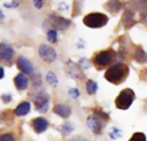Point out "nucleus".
<instances>
[{
    "label": "nucleus",
    "mask_w": 147,
    "mask_h": 141,
    "mask_svg": "<svg viewBox=\"0 0 147 141\" xmlns=\"http://www.w3.org/2000/svg\"><path fill=\"white\" fill-rule=\"evenodd\" d=\"M121 22L126 29L132 28L136 23V21L134 20V13L131 9H126L123 14Z\"/></svg>",
    "instance_id": "obj_14"
},
{
    "label": "nucleus",
    "mask_w": 147,
    "mask_h": 141,
    "mask_svg": "<svg viewBox=\"0 0 147 141\" xmlns=\"http://www.w3.org/2000/svg\"><path fill=\"white\" fill-rule=\"evenodd\" d=\"M4 7L8 8V9H11V8H16L19 5V3L17 1H12L10 3H4L3 4Z\"/></svg>",
    "instance_id": "obj_30"
},
{
    "label": "nucleus",
    "mask_w": 147,
    "mask_h": 141,
    "mask_svg": "<svg viewBox=\"0 0 147 141\" xmlns=\"http://www.w3.org/2000/svg\"><path fill=\"white\" fill-rule=\"evenodd\" d=\"M109 136L112 140H116L118 137H121V131L117 128H114V131L110 133Z\"/></svg>",
    "instance_id": "obj_28"
},
{
    "label": "nucleus",
    "mask_w": 147,
    "mask_h": 141,
    "mask_svg": "<svg viewBox=\"0 0 147 141\" xmlns=\"http://www.w3.org/2000/svg\"><path fill=\"white\" fill-rule=\"evenodd\" d=\"M105 8L109 13L115 15L119 13L121 9L123 8V3L120 1H109L105 5Z\"/></svg>",
    "instance_id": "obj_17"
},
{
    "label": "nucleus",
    "mask_w": 147,
    "mask_h": 141,
    "mask_svg": "<svg viewBox=\"0 0 147 141\" xmlns=\"http://www.w3.org/2000/svg\"><path fill=\"white\" fill-rule=\"evenodd\" d=\"M65 72L73 79H83L85 78V74L84 73L83 70L78 66V64L74 63L71 59H69L65 64Z\"/></svg>",
    "instance_id": "obj_8"
},
{
    "label": "nucleus",
    "mask_w": 147,
    "mask_h": 141,
    "mask_svg": "<svg viewBox=\"0 0 147 141\" xmlns=\"http://www.w3.org/2000/svg\"><path fill=\"white\" fill-rule=\"evenodd\" d=\"M16 65L24 75H31L34 72V66L29 59L24 56H19L16 59Z\"/></svg>",
    "instance_id": "obj_11"
},
{
    "label": "nucleus",
    "mask_w": 147,
    "mask_h": 141,
    "mask_svg": "<svg viewBox=\"0 0 147 141\" xmlns=\"http://www.w3.org/2000/svg\"><path fill=\"white\" fill-rule=\"evenodd\" d=\"M98 90V85L97 84L92 80V79H89L86 83V90H87V93L89 95H94L96 93Z\"/></svg>",
    "instance_id": "obj_20"
},
{
    "label": "nucleus",
    "mask_w": 147,
    "mask_h": 141,
    "mask_svg": "<svg viewBox=\"0 0 147 141\" xmlns=\"http://www.w3.org/2000/svg\"><path fill=\"white\" fill-rule=\"evenodd\" d=\"M76 141H82V140H78H78H77Z\"/></svg>",
    "instance_id": "obj_34"
},
{
    "label": "nucleus",
    "mask_w": 147,
    "mask_h": 141,
    "mask_svg": "<svg viewBox=\"0 0 147 141\" xmlns=\"http://www.w3.org/2000/svg\"><path fill=\"white\" fill-rule=\"evenodd\" d=\"M135 99V94L133 90L127 88L124 89L121 91L118 96L115 99V105L116 108L119 109L126 110L130 108L132 103Z\"/></svg>",
    "instance_id": "obj_5"
},
{
    "label": "nucleus",
    "mask_w": 147,
    "mask_h": 141,
    "mask_svg": "<svg viewBox=\"0 0 147 141\" xmlns=\"http://www.w3.org/2000/svg\"><path fill=\"white\" fill-rule=\"evenodd\" d=\"M1 100H2L4 103H9V102L12 100L11 95H9V94H3V95L1 96Z\"/></svg>",
    "instance_id": "obj_29"
},
{
    "label": "nucleus",
    "mask_w": 147,
    "mask_h": 141,
    "mask_svg": "<svg viewBox=\"0 0 147 141\" xmlns=\"http://www.w3.org/2000/svg\"><path fill=\"white\" fill-rule=\"evenodd\" d=\"M32 83L34 86H39L41 84V75L39 72H35L32 78Z\"/></svg>",
    "instance_id": "obj_25"
},
{
    "label": "nucleus",
    "mask_w": 147,
    "mask_h": 141,
    "mask_svg": "<svg viewBox=\"0 0 147 141\" xmlns=\"http://www.w3.org/2000/svg\"><path fill=\"white\" fill-rule=\"evenodd\" d=\"M4 77V69L3 67L0 66V79H2Z\"/></svg>",
    "instance_id": "obj_32"
},
{
    "label": "nucleus",
    "mask_w": 147,
    "mask_h": 141,
    "mask_svg": "<svg viewBox=\"0 0 147 141\" xmlns=\"http://www.w3.org/2000/svg\"><path fill=\"white\" fill-rule=\"evenodd\" d=\"M49 19L51 22V25L54 30H66L71 26V20L66 19L63 16H59L52 13L49 15Z\"/></svg>",
    "instance_id": "obj_7"
},
{
    "label": "nucleus",
    "mask_w": 147,
    "mask_h": 141,
    "mask_svg": "<svg viewBox=\"0 0 147 141\" xmlns=\"http://www.w3.org/2000/svg\"><path fill=\"white\" fill-rule=\"evenodd\" d=\"M129 141H146V136L143 133L137 132L133 134Z\"/></svg>",
    "instance_id": "obj_24"
},
{
    "label": "nucleus",
    "mask_w": 147,
    "mask_h": 141,
    "mask_svg": "<svg viewBox=\"0 0 147 141\" xmlns=\"http://www.w3.org/2000/svg\"><path fill=\"white\" fill-rule=\"evenodd\" d=\"M39 54H40L41 59L47 63H52L57 58V53H56L54 48L47 44H41L40 46Z\"/></svg>",
    "instance_id": "obj_9"
},
{
    "label": "nucleus",
    "mask_w": 147,
    "mask_h": 141,
    "mask_svg": "<svg viewBox=\"0 0 147 141\" xmlns=\"http://www.w3.org/2000/svg\"><path fill=\"white\" fill-rule=\"evenodd\" d=\"M14 58V49L7 42L0 43V60L5 63H11Z\"/></svg>",
    "instance_id": "obj_10"
},
{
    "label": "nucleus",
    "mask_w": 147,
    "mask_h": 141,
    "mask_svg": "<svg viewBox=\"0 0 147 141\" xmlns=\"http://www.w3.org/2000/svg\"><path fill=\"white\" fill-rule=\"evenodd\" d=\"M47 40L51 43H57L58 41V33L56 30L54 29H50L47 34Z\"/></svg>",
    "instance_id": "obj_22"
},
{
    "label": "nucleus",
    "mask_w": 147,
    "mask_h": 141,
    "mask_svg": "<svg viewBox=\"0 0 147 141\" xmlns=\"http://www.w3.org/2000/svg\"><path fill=\"white\" fill-rule=\"evenodd\" d=\"M14 84L16 88L20 90H25L28 87V80L23 73H18L14 78Z\"/></svg>",
    "instance_id": "obj_13"
},
{
    "label": "nucleus",
    "mask_w": 147,
    "mask_h": 141,
    "mask_svg": "<svg viewBox=\"0 0 147 141\" xmlns=\"http://www.w3.org/2000/svg\"><path fill=\"white\" fill-rule=\"evenodd\" d=\"M109 119L108 113L97 108L93 110V115L88 118L87 125L95 134H101L103 128L109 121Z\"/></svg>",
    "instance_id": "obj_2"
},
{
    "label": "nucleus",
    "mask_w": 147,
    "mask_h": 141,
    "mask_svg": "<svg viewBox=\"0 0 147 141\" xmlns=\"http://www.w3.org/2000/svg\"><path fill=\"white\" fill-rule=\"evenodd\" d=\"M53 112L59 116L65 119L68 118L71 114V108L66 104H56L53 108Z\"/></svg>",
    "instance_id": "obj_15"
},
{
    "label": "nucleus",
    "mask_w": 147,
    "mask_h": 141,
    "mask_svg": "<svg viewBox=\"0 0 147 141\" xmlns=\"http://www.w3.org/2000/svg\"><path fill=\"white\" fill-rule=\"evenodd\" d=\"M30 126L36 134H41L47 129L48 121L44 117H37L31 121Z\"/></svg>",
    "instance_id": "obj_12"
},
{
    "label": "nucleus",
    "mask_w": 147,
    "mask_h": 141,
    "mask_svg": "<svg viewBox=\"0 0 147 141\" xmlns=\"http://www.w3.org/2000/svg\"><path fill=\"white\" fill-rule=\"evenodd\" d=\"M30 109H31V106H30L29 103H28V102H22L16 107V109L14 110V113L17 116H23V115H28L29 113Z\"/></svg>",
    "instance_id": "obj_18"
},
{
    "label": "nucleus",
    "mask_w": 147,
    "mask_h": 141,
    "mask_svg": "<svg viewBox=\"0 0 147 141\" xmlns=\"http://www.w3.org/2000/svg\"><path fill=\"white\" fill-rule=\"evenodd\" d=\"M34 6L37 8V9H41L42 6H43V1H40V0H38V1H34Z\"/></svg>",
    "instance_id": "obj_31"
},
{
    "label": "nucleus",
    "mask_w": 147,
    "mask_h": 141,
    "mask_svg": "<svg viewBox=\"0 0 147 141\" xmlns=\"http://www.w3.org/2000/svg\"><path fill=\"white\" fill-rule=\"evenodd\" d=\"M3 20H4V15H3V11L0 9V23H2L3 22Z\"/></svg>",
    "instance_id": "obj_33"
},
{
    "label": "nucleus",
    "mask_w": 147,
    "mask_h": 141,
    "mask_svg": "<svg viewBox=\"0 0 147 141\" xmlns=\"http://www.w3.org/2000/svg\"><path fill=\"white\" fill-rule=\"evenodd\" d=\"M129 74V66L127 64L116 63L112 65L104 74V78L113 84L118 85L123 83Z\"/></svg>",
    "instance_id": "obj_1"
},
{
    "label": "nucleus",
    "mask_w": 147,
    "mask_h": 141,
    "mask_svg": "<svg viewBox=\"0 0 147 141\" xmlns=\"http://www.w3.org/2000/svg\"><path fill=\"white\" fill-rule=\"evenodd\" d=\"M33 102L35 105V109L39 113H47L49 108L50 97L48 94L44 90H40L33 97Z\"/></svg>",
    "instance_id": "obj_6"
},
{
    "label": "nucleus",
    "mask_w": 147,
    "mask_h": 141,
    "mask_svg": "<svg viewBox=\"0 0 147 141\" xmlns=\"http://www.w3.org/2000/svg\"><path fill=\"white\" fill-rule=\"evenodd\" d=\"M109 22V17L103 13L100 12H92L86 15L84 19L83 22L85 26L90 28H100L105 26Z\"/></svg>",
    "instance_id": "obj_4"
},
{
    "label": "nucleus",
    "mask_w": 147,
    "mask_h": 141,
    "mask_svg": "<svg viewBox=\"0 0 147 141\" xmlns=\"http://www.w3.org/2000/svg\"><path fill=\"white\" fill-rule=\"evenodd\" d=\"M0 141H16V139L12 134H3L0 135Z\"/></svg>",
    "instance_id": "obj_26"
},
{
    "label": "nucleus",
    "mask_w": 147,
    "mask_h": 141,
    "mask_svg": "<svg viewBox=\"0 0 147 141\" xmlns=\"http://www.w3.org/2000/svg\"><path fill=\"white\" fill-rule=\"evenodd\" d=\"M68 94H69V96H70L71 98H73V99H77V98L80 96L79 90H78V89H76V88L70 89L69 91H68Z\"/></svg>",
    "instance_id": "obj_27"
},
{
    "label": "nucleus",
    "mask_w": 147,
    "mask_h": 141,
    "mask_svg": "<svg viewBox=\"0 0 147 141\" xmlns=\"http://www.w3.org/2000/svg\"><path fill=\"white\" fill-rule=\"evenodd\" d=\"M133 59L140 64H145L146 62V53L140 46H136L134 53Z\"/></svg>",
    "instance_id": "obj_16"
},
{
    "label": "nucleus",
    "mask_w": 147,
    "mask_h": 141,
    "mask_svg": "<svg viewBox=\"0 0 147 141\" xmlns=\"http://www.w3.org/2000/svg\"><path fill=\"white\" fill-rule=\"evenodd\" d=\"M46 79H47V81L48 84H50L53 85V87H57V85H58V84H59V80H58V78H57V76L55 75L54 72H49L47 74Z\"/></svg>",
    "instance_id": "obj_21"
},
{
    "label": "nucleus",
    "mask_w": 147,
    "mask_h": 141,
    "mask_svg": "<svg viewBox=\"0 0 147 141\" xmlns=\"http://www.w3.org/2000/svg\"><path fill=\"white\" fill-rule=\"evenodd\" d=\"M78 66L81 69H85V70L86 69H90L91 67V64H90V60L87 58H85V57L80 59V60L78 61Z\"/></svg>",
    "instance_id": "obj_23"
},
{
    "label": "nucleus",
    "mask_w": 147,
    "mask_h": 141,
    "mask_svg": "<svg viewBox=\"0 0 147 141\" xmlns=\"http://www.w3.org/2000/svg\"><path fill=\"white\" fill-rule=\"evenodd\" d=\"M58 130L60 132L62 136L66 137V136H69L73 132V127L70 122L65 121L58 128Z\"/></svg>",
    "instance_id": "obj_19"
},
{
    "label": "nucleus",
    "mask_w": 147,
    "mask_h": 141,
    "mask_svg": "<svg viewBox=\"0 0 147 141\" xmlns=\"http://www.w3.org/2000/svg\"><path fill=\"white\" fill-rule=\"evenodd\" d=\"M118 54L114 49H107L96 53L92 57V63L98 69H103L109 66L117 59Z\"/></svg>",
    "instance_id": "obj_3"
}]
</instances>
